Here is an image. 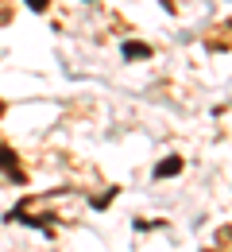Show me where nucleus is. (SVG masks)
Returning a JSON list of instances; mask_svg holds the SVG:
<instances>
[{"label": "nucleus", "instance_id": "2", "mask_svg": "<svg viewBox=\"0 0 232 252\" xmlns=\"http://www.w3.org/2000/svg\"><path fill=\"white\" fill-rule=\"evenodd\" d=\"M182 175V156H166L163 163H155V179H174Z\"/></svg>", "mask_w": 232, "mask_h": 252}, {"label": "nucleus", "instance_id": "6", "mask_svg": "<svg viewBox=\"0 0 232 252\" xmlns=\"http://www.w3.org/2000/svg\"><path fill=\"white\" fill-rule=\"evenodd\" d=\"M89 4H93V0H89Z\"/></svg>", "mask_w": 232, "mask_h": 252}, {"label": "nucleus", "instance_id": "3", "mask_svg": "<svg viewBox=\"0 0 232 252\" xmlns=\"http://www.w3.org/2000/svg\"><path fill=\"white\" fill-rule=\"evenodd\" d=\"M120 55H124L128 63H135V59H151V47H147V43H135V39H128V43L120 47Z\"/></svg>", "mask_w": 232, "mask_h": 252}, {"label": "nucleus", "instance_id": "1", "mask_svg": "<svg viewBox=\"0 0 232 252\" xmlns=\"http://www.w3.org/2000/svg\"><path fill=\"white\" fill-rule=\"evenodd\" d=\"M0 171H4L8 179H16V183H27V175H24V167H20V156H16L12 148H0Z\"/></svg>", "mask_w": 232, "mask_h": 252}, {"label": "nucleus", "instance_id": "5", "mask_svg": "<svg viewBox=\"0 0 232 252\" xmlns=\"http://www.w3.org/2000/svg\"><path fill=\"white\" fill-rule=\"evenodd\" d=\"M27 8H31V12H47V8H51V0H27Z\"/></svg>", "mask_w": 232, "mask_h": 252}, {"label": "nucleus", "instance_id": "4", "mask_svg": "<svg viewBox=\"0 0 232 252\" xmlns=\"http://www.w3.org/2000/svg\"><path fill=\"white\" fill-rule=\"evenodd\" d=\"M112 198H116V190H108V194H97V198H93V210H104Z\"/></svg>", "mask_w": 232, "mask_h": 252}]
</instances>
